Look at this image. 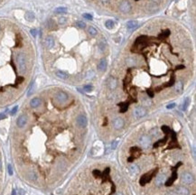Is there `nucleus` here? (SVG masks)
<instances>
[{
    "label": "nucleus",
    "instance_id": "nucleus-38",
    "mask_svg": "<svg viewBox=\"0 0 196 195\" xmlns=\"http://www.w3.org/2000/svg\"><path fill=\"white\" fill-rule=\"evenodd\" d=\"M7 171H8L9 175H13V168L11 164H8V166H7Z\"/></svg>",
    "mask_w": 196,
    "mask_h": 195
},
{
    "label": "nucleus",
    "instance_id": "nucleus-16",
    "mask_svg": "<svg viewBox=\"0 0 196 195\" xmlns=\"http://www.w3.org/2000/svg\"><path fill=\"white\" fill-rule=\"evenodd\" d=\"M108 88H109L110 90H114L116 88H117V79H116L115 78H113V77H111V78L109 79V80H108Z\"/></svg>",
    "mask_w": 196,
    "mask_h": 195
},
{
    "label": "nucleus",
    "instance_id": "nucleus-4",
    "mask_svg": "<svg viewBox=\"0 0 196 195\" xmlns=\"http://www.w3.org/2000/svg\"><path fill=\"white\" fill-rule=\"evenodd\" d=\"M68 97L67 93L63 91H58L56 94H55V99L59 102V103H65L66 101L68 100Z\"/></svg>",
    "mask_w": 196,
    "mask_h": 195
},
{
    "label": "nucleus",
    "instance_id": "nucleus-18",
    "mask_svg": "<svg viewBox=\"0 0 196 195\" xmlns=\"http://www.w3.org/2000/svg\"><path fill=\"white\" fill-rule=\"evenodd\" d=\"M129 171H130L131 174L133 175H136L138 173H139V168L136 164H131L129 166Z\"/></svg>",
    "mask_w": 196,
    "mask_h": 195
},
{
    "label": "nucleus",
    "instance_id": "nucleus-35",
    "mask_svg": "<svg viewBox=\"0 0 196 195\" xmlns=\"http://www.w3.org/2000/svg\"><path fill=\"white\" fill-rule=\"evenodd\" d=\"M93 76H94V72L92 71H88V73H87V79H91L93 78Z\"/></svg>",
    "mask_w": 196,
    "mask_h": 195
},
{
    "label": "nucleus",
    "instance_id": "nucleus-9",
    "mask_svg": "<svg viewBox=\"0 0 196 195\" xmlns=\"http://www.w3.org/2000/svg\"><path fill=\"white\" fill-rule=\"evenodd\" d=\"M124 125H125V122L121 117H117V118H115L113 120V126L114 128L117 130L121 129V128L124 126Z\"/></svg>",
    "mask_w": 196,
    "mask_h": 195
},
{
    "label": "nucleus",
    "instance_id": "nucleus-51",
    "mask_svg": "<svg viewBox=\"0 0 196 195\" xmlns=\"http://www.w3.org/2000/svg\"><path fill=\"white\" fill-rule=\"evenodd\" d=\"M136 1H138V0H136Z\"/></svg>",
    "mask_w": 196,
    "mask_h": 195
},
{
    "label": "nucleus",
    "instance_id": "nucleus-21",
    "mask_svg": "<svg viewBox=\"0 0 196 195\" xmlns=\"http://www.w3.org/2000/svg\"><path fill=\"white\" fill-rule=\"evenodd\" d=\"M24 18H25V20L29 21V22H32V21L35 20V16L33 12H26L25 15H24Z\"/></svg>",
    "mask_w": 196,
    "mask_h": 195
},
{
    "label": "nucleus",
    "instance_id": "nucleus-2",
    "mask_svg": "<svg viewBox=\"0 0 196 195\" xmlns=\"http://www.w3.org/2000/svg\"><path fill=\"white\" fill-rule=\"evenodd\" d=\"M181 180L185 184H191V183H193L194 181V178H193V175L190 173H184L181 176Z\"/></svg>",
    "mask_w": 196,
    "mask_h": 195
},
{
    "label": "nucleus",
    "instance_id": "nucleus-14",
    "mask_svg": "<svg viewBox=\"0 0 196 195\" xmlns=\"http://www.w3.org/2000/svg\"><path fill=\"white\" fill-rule=\"evenodd\" d=\"M107 65H108L107 60L106 59H102L100 62V63L98 64V70L100 71H105L106 69H107Z\"/></svg>",
    "mask_w": 196,
    "mask_h": 195
},
{
    "label": "nucleus",
    "instance_id": "nucleus-49",
    "mask_svg": "<svg viewBox=\"0 0 196 195\" xmlns=\"http://www.w3.org/2000/svg\"><path fill=\"white\" fill-rule=\"evenodd\" d=\"M152 1H154V2H159L160 0H152Z\"/></svg>",
    "mask_w": 196,
    "mask_h": 195
},
{
    "label": "nucleus",
    "instance_id": "nucleus-40",
    "mask_svg": "<svg viewBox=\"0 0 196 195\" xmlns=\"http://www.w3.org/2000/svg\"><path fill=\"white\" fill-rule=\"evenodd\" d=\"M30 33H31V35H33V36H36V35H37V30H36V29H32L31 31H30Z\"/></svg>",
    "mask_w": 196,
    "mask_h": 195
},
{
    "label": "nucleus",
    "instance_id": "nucleus-24",
    "mask_svg": "<svg viewBox=\"0 0 196 195\" xmlns=\"http://www.w3.org/2000/svg\"><path fill=\"white\" fill-rule=\"evenodd\" d=\"M190 105V98H186L185 99H184V103H182V110H186L188 107V106Z\"/></svg>",
    "mask_w": 196,
    "mask_h": 195
},
{
    "label": "nucleus",
    "instance_id": "nucleus-42",
    "mask_svg": "<svg viewBox=\"0 0 196 195\" xmlns=\"http://www.w3.org/2000/svg\"><path fill=\"white\" fill-rule=\"evenodd\" d=\"M175 107V104L174 103H172V104H169V105H167V109H174V107Z\"/></svg>",
    "mask_w": 196,
    "mask_h": 195
},
{
    "label": "nucleus",
    "instance_id": "nucleus-26",
    "mask_svg": "<svg viewBox=\"0 0 196 195\" xmlns=\"http://www.w3.org/2000/svg\"><path fill=\"white\" fill-rule=\"evenodd\" d=\"M105 25L108 29H112L114 27V25H115V24H114V22L112 20H107L105 22Z\"/></svg>",
    "mask_w": 196,
    "mask_h": 195
},
{
    "label": "nucleus",
    "instance_id": "nucleus-47",
    "mask_svg": "<svg viewBox=\"0 0 196 195\" xmlns=\"http://www.w3.org/2000/svg\"><path fill=\"white\" fill-rule=\"evenodd\" d=\"M167 195H176V194L173 193V192H168V193H167Z\"/></svg>",
    "mask_w": 196,
    "mask_h": 195
},
{
    "label": "nucleus",
    "instance_id": "nucleus-48",
    "mask_svg": "<svg viewBox=\"0 0 196 195\" xmlns=\"http://www.w3.org/2000/svg\"><path fill=\"white\" fill-rule=\"evenodd\" d=\"M2 168V163H1V160H0V170H1Z\"/></svg>",
    "mask_w": 196,
    "mask_h": 195
},
{
    "label": "nucleus",
    "instance_id": "nucleus-5",
    "mask_svg": "<svg viewBox=\"0 0 196 195\" xmlns=\"http://www.w3.org/2000/svg\"><path fill=\"white\" fill-rule=\"evenodd\" d=\"M131 8H132V6H131L130 3L128 1H123L119 5V10L122 13H124V14H127V13L130 12Z\"/></svg>",
    "mask_w": 196,
    "mask_h": 195
},
{
    "label": "nucleus",
    "instance_id": "nucleus-46",
    "mask_svg": "<svg viewBox=\"0 0 196 195\" xmlns=\"http://www.w3.org/2000/svg\"><path fill=\"white\" fill-rule=\"evenodd\" d=\"M108 1H109V0H101V2H103V3H107Z\"/></svg>",
    "mask_w": 196,
    "mask_h": 195
},
{
    "label": "nucleus",
    "instance_id": "nucleus-6",
    "mask_svg": "<svg viewBox=\"0 0 196 195\" xmlns=\"http://www.w3.org/2000/svg\"><path fill=\"white\" fill-rule=\"evenodd\" d=\"M139 144L142 147H144V148H147V147L150 145V144H151V138L148 137V136H146V135L142 136V137L139 138Z\"/></svg>",
    "mask_w": 196,
    "mask_h": 195
},
{
    "label": "nucleus",
    "instance_id": "nucleus-29",
    "mask_svg": "<svg viewBox=\"0 0 196 195\" xmlns=\"http://www.w3.org/2000/svg\"><path fill=\"white\" fill-rule=\"evenodd\" d=\"M83 90L87 92H90L91 90H93V86L92 85H85V86L83 87Z\"/></svg>",
    "mask_w": 196,
    "mask_h": 195
},
{
    "label": "nucleus",
    "instance_id": "nucleus-44",
    "mask_svg": "<svg viewBox=\"0 0 196 195\" xmlns=\"http://www.w3.org/2000/svg\"><path fill=\"white\" fill-rule=\"evenodd\" d=\"M147 94H148V95H149L151 98H153V97H154V93L151 91V90H147Z\"/></svg>",
    "mask_w": 196,
    "mask_h": 195
},
{
    "label": "nucleus",
    "instance_id": "nucleus-3",
    "mask_svg": "<svg viewBox=\"0 0 196 195\" xmlns=\"http://www.w3.org/2000/svg\"><path fill=\"white\" fill-rule=\"evenodd\" d=\"M146 113H147V111L144 107H136L133 111V114L136 118H141V117H145L146 115Z\"/></svg>",
    "mask_w": 196,
    "mask_h": 195
},
{
    "label": "nucleus",
    "instance_id": "nucleus-27",
    "mask_svg": "<svg viewBox=\"0 0 196 195\" xmlns=\"http://www.w3.org/2000/svg\"><path fill=\"white\" fill-rule=\"evenodd\" d=\"M28 177H29V179L31 180V181H36V180H37V175H36V173H34V172L30 173L29 174H28Z\"/></svg>",
    "mask_w": 196,
    "mask_h": 195
},
{
    "label": "nucleus",
    "instance_id": "nucleus-50",
    "mask_svg": "<svg viewBox=\"0 0 196 195\" xmlns=\"http://www.w3.org/2000/svg\"><path fill=\"white\" fill-rule=\"evenodd\" d=\"M116 195H123L122 193H120V192H119V193H117V194H116Z\"/></svg>",
    "mask_w": 196,
    "mask_h": 195
},
{
    "label": "nucleus",
    "instance_id": "nucleus-34",
    "mask_svg": "<svg viewBox=\"0 0 196 195\" xmlns=\"http://www.w3.org/2000/svg\"><path fill=\"white\" fill-rule=\"evenodd\" d=\"M83 17L86 18V19H88V20H92L93 19V16H91L90 14H83Z\"/></svg>",
    "mask_w": 196,
    "mask_h": 195
},
{
    "label": "nucleus",
    "instance_id": "nucleus-25",
    "mask_svg": "<svg viewBox=\"0 0 196 195\" xmlns=\"http://www.w3.org/2000/svg\"><path fill=\"white\" fill-rule=\"evenodd\" d=\"M88 32H89V35H92V36H94V35H96L97 33H98L97 29L95 27H93V26H89V27L88 28Z\"/></svg>",
    "mask_w": 196,
    "mask_h": 195
},
{
    "label": "nucleus",
    "instance_id": "nucleus-43",
    "mask_svg": "<svg viewBox=\"0 0 196 195\" xmlns=\"http://www.w3.org/2000/svg\"><path fill=\"white\" fill-rule=\"evenodd\" d=\"M5 117H6V116H5V115L4 114V113H0V120H1V119L5 118Z\"/></svg>",
    "mask_w": 196,
    "mask_h": 195
},
{
    "label": "nucleus",
    "instance_id": "nucleus-10",
    "mask_svg": "<svg viewBox=\"0 0 196 195\" xmlns=\"http://www.w3.org/2000/svg\"><path fill=\"white\" fill-rule=\"evenodd\" d=\"M27 120H28L27 117H26L25 115H21V116L17 118V120H16V125H17L18 127L22 128L26 125Z\"/></svg>",
    "mask_w": 196,
    "mask_h": 195
},
{
    "label": "nucleus",
    "instance_id": "nucleus-33",
    "mask_svg": "<svg viewBox=\"0 0 196 195\" xmlns=\"http://www.w3.org/2000/svg\"><path fill=\"white\" fill-rule=\"evenodd\" d=\"M34 90H35V83H33V84L31 85V87H30L29 91H28V94H27V95H28V96L32 95V93L34 92Z\"/></svg>",
    "mask_w": 196,
    "mask_h": 195
},
{
    "label": "nucleus",
    "instance_id": "nucleus-41",
    "mask_svg": "<svg viewBox=\"0 0 196 195\" xmlns=\"http://www.w3.org/2000/svg\"><path fill=\"white\" fill-rule=\"evenodd\" d=\"M152 135H153V137H158L159 133H158V131L155 129V130H153V131H152Z\"/></svg>",
    "mask_w": 196,
    "mask_h": 195
},
{
    "label": "nucleus",
    "instance_id": "nucleus-28",
    "mask_svg": "<svg viewBox=\"0 0 196 195\" xmlns=\"http://www.w3.org/2000/svg\"><path fill=\"white\" fill-rule=\"evenodd\" d=\"M75 24L79 28H85V26H86V24L83 21H78V22H76Z\"/></svg>",
    "mask_w": 196,
    "mask_h": 195
},
{
    "label": "nucleus",
    "instance_id": "nucleus-1",
    "mask_svg": "<svg viewBox=\"0 0 196 195\" xmlns=\"http://www.w3.org/2000/svg\"><path fill=\"white\" fill-rule=\"evenodd\" d=\"M16 60H17V64H18V68L20 72L24 73L26 71V56L24 53L23 52H20V53L17 54V57H16Z\"/></svg>",
    "mask_w": 196,
    "mask_h": 195
},
{
    "label": "nucleus",
    "instance_id": "nucleus-31",
    "mask_svg": "<svg viewBox=\"0 0 196 195\" xmlns=\"http://www.w3.org/2000/svg\"><path fill=\"white\" fill-rule=\"evenodd\" d=\"M120 106H123L122 107V109H121V112H125V111L127 110V107H128V104L126 102V103H123V104H120Z\"/></svg>",
    "mask_w": 196,
    "mask_h": 195
},
{
    "label": "nucleus",
    "instance_id": "nucleus-22",
    "mask_svg": "<svg viewBox=\"0 0 196 195\" xmlns=\"http://www.w3.org/2000/svg\"><path fill=\"white\" fill-rule=\"evenodd\" d=\"M182 89H184V84L181 80L177 81V83L175 84V91L177 93H181L182 91Z\"/></svg>",
    "mask_w": 196,
    "mask_h": 195
},
{
    "label": "nucleus",
    "instance_id": "nucleus-17",
    "mask_svg": "<svg viewBox=\"0 0 196 195\" xmlns=\"http://www.w3.org/2000/svg\"><path fill=\"white\" fill-rule=\"evenodd\" d=\"M41 103L42 101L39 98H34L33 99H31V101H30V106H31L32 107H34V109H36V107H38L41 105Z\"/></svg>",
    "mask_w": 196,
    "mask_h": 195
},
{
    "label": "nucleus",
    "instance_id": "nucleus-37",
    "mask_svg": "<svg viewBox=\"0 0 196 195\" xmlns=\"http://www.w3.org/2000/svg\"><path fill=\"white\" fill-rule=\"evenodd\" d=\"M17 109H18V107H17V106H16V107H13V109H12V110H11L10 114L12 115V116H14V115L16 113V111H17Z\"/></svg>",
    "mask_w": 196,
    "mask_h": 195
},
{
    "label": "nucleus",
    "instance_id": "nucleus-23",
    "mask_svg": "<svg viewBox=\"0 0 196 195\" xmlns=\"http://www.w3.org/2000/svg\"><path fill=\"white\" fill-rule=\"evenodd\" d=\"M66 12H67V8L63 6L57 7V8L55 9V13H56V14H65Z\"/></svg>",
    "mask_w": 196,
    "mask_h": 195
},
{
    "label": "nucleus",
    "instance_id": "nucleus-45",
    "mask_svg": "<svg viewBox=\"0 0 196 195\" xmlns=\"http://www.w3.org/2000/svg\"><path fill=\"white\" fill-rule=\"evenodd\" d=\"M11 195H17V193H16V190H15V189L12 191V194H11Z\"/></svg>",
    "mask_w": 196,
    "mask_h": 195
},
{
    "label": "nucleus",
    "instance_id": "nucleus-36",
    "mask_svg": "<svg viewBox=\"0 0 196 195\" xmlns=\"http://www.w3.org/2000/svg\"><path fill=\"white\" fill-rule=\"evenodd\" d=\"M117 145H119V141H114L113 143H112V145H111V149H112V150H114V149L117 148Z\"/></svg>",
    "mask_w": 196,
    "mask_h": 195
},
{
    "label": "nucleus",
    "instance_id": "nucleus-8",
    "mask_svg": "<svg viewBox=\"0 0 196 195\" xmlns=\"http://www.w3.org/2000/svg\"><path fill=\"white\" fill-rule=\"evenodd\" d=\"M76 121H77V124L79 126L81 127H86L87 125H88V119L85 116L83 115H80V116L77 117L76 118Z\"/></svg>",
    "mask_w": 196,
    "mask_h": 195
},
{
    "label": "nucleus",
    "instance_id": "nucleus-32",
    "mask_svg": "<svg viewBox=\"0 0 196 195\" xmlns=\"http://www.w3.org/2000/svg\"><path fill=\"white\" fill-rule=\"evenodd\" d=\"M66 22H67V19H66L65 17H60L58 20V23L60 24H66Z\"/></svg>",
    "mask_w": 196,
    "mask_h": 195
},
{
    "label": "nucleus",
    "instance_id": "nucleus-13",
    "mask_svg": "<svg viewBox=\"0 0 196 195\" xmlns=\"http://www.w3.org/2000/svg\"><path fill=\"white\" fill-rule=\"evenodd\" d=\"M175 192L179 195H189V190L184 186H178L176 188Z\"/></svg>",
    "mask_w": 196,
    "mask_h": 195
},
{
    "label": "nucleus",
    "instance_id": "nucleus-39",
    "mask_svg": "<svg viewBox=\"0 0 196 195\" xmlns=\"http://www.w3.org/2000/svg\"><path fill=\"white\" fill-rule=\"evenodd\" d=\"M48 27L50 28H52V27H55V24L54 23V21H52V20H49V22H48Z\"/></svg>",
    "mask_w": 196,
    "mask_h": 195
},
{
    "label": "nucleus",
    "instance_id": "nucleus-7",
    "mask_svg": "<svg viewBox=\"0 0 196 195\" xmlns=\"http://www.w3.org/2000/svg\"><path fill=\"white\" fill-rule=\"evenodd\" d=\"M155 172H156V170L152 172V173H146V174L143 175L141 177V179H140V184H141L142 186H144L146 183H148V181H151V179L153 178V176L155 175Z\"/></svg>",
    "mask_w": 196,
    "mask_h": 195
},
{
    "label": "nucleus",
    "instance_id": "nucleus-11",
    "mask_svg": "<svg viewBox=\"0 0 196 195\" xmlns=\"http://www.w3.org/2000/svg\"><path fill=\"white\" fill-rule=\"evenodd\" d=\"M126 26H127V28L128 30L132 31V30H135L138 26V22L136 20H130L126 24Z\"/></svg>",
    "mask_w": 196,
    "mask_h": 195
},
{
    "label": "nucleus",
    "instance_id": "nucleus-20",
    "mask_svg": "<svg viewBox=\"0 0 196 195\" xmlns=\"http://www.w3.org/2000/svg\"><path fill=\"white\" fill-rule=\"evenodd\" d=\"M56 76L62 79H68L69 75H68V73L64 72V71H56Z\"/></svg>",
    "mask_w": 196,
    "mask_h": 195
},
{
    "label": "nucleus",
    "instance_id": "nucleus-19",
    "mask_svg": "<svg viewBox=\"0 0 196 195\" xmlns=\"http://www.w3.org/2000/svg\"><path fill=\"white\" fill-rule=\"evenodd\" d=\"M177 178V173H176V171L174 170V172H173V175H172V177L170 178V179L168 180V181L165 183V185L166 186H170V185H172L173 184V183H174V180Z\"/></svg>",
    "mask_w": 196,
    "mask_h": 195
},
{
    "label": "nucleus",
    "instance_id": "nucleus-30",
    "mask_svg": "<svg viewBox=\"0 0 196 195\" xmlns=\"http://www.w3.org/2000/svg\"><path fill=\"white\" fill-rule=\"evenodd\" d=\"M105 42L106 41H100V43H99V47H100V49L101 51L105 50Z\"/></svg>",
    "mask_w": 196,
    "mask_h": 195
},
{
    "label": "nucleus",
    "instance_id": "nucleus-15",
    "mask_svg": "<svg viewBox=\"0 0 196 195\" xmlns=\"http://www.w3.org/2000/svg\"><path fill=\"white\" fill-rule=\"evenodd\" d=\"M165 181V174H158L155 178V185L156 186H161Z\"/></svg>",
    "mask_w": 196,
    "mask_h": 195
},
{
    "label": "nucleus",
    "instance_id": "nucleus-12",
    "mask_svg": "<svg viewBox=\"0 0 196 195\" xmlns=\"http://www.w3.org/2000/svg\"><path fill=\"white\" fill-rule=\"evenodd\" d=\"M54 38L53 36H47L45 38V45L48 49H52L54 46Z\"/></svg>",
    "mask_w": 196,
    "mask_h": 195
}]
</instances>
